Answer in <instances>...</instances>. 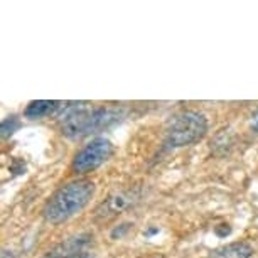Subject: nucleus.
Listing matches in <instances>:
<instances>
[{
    "label": "nucleus",
    "instance_id": "1",
    "mask_svg": "<svg viewBox=\"0 0 258 258\" xmlns=\"http://www.w3.org/2000/svg\"><path fill=\"white\" fill-rule=\"evenodd\" d=\"M121 116V110L108 106H91L90 103H68L59 115V130L71 140L83 139L90 134L103 130L116 123Z\"/></svg>",
    "mask_w": 258,
    "mask_h": 258
},
{
    "label": "nucleus",
    "instance_id": "2",
    "mask_svg": "<svg viewBox=\"0 0 258 258\" xmlns=\"http://www.w3.org/2000/svg\"><path fill=\"white\" fill-rule=\"evenodd\" d=\"M95 194V184L91 181H73L52 194L42 209V216L51 225H59L80 213Z\"/></svg>",
    "mask_w": 258,
    "mask_h": 258
},
{
    "label": "nucleus",
    "instance_id": "3",
    "mask_svg": "<svg viewBox=\"0 0 258 258\" xmlns=\"http://www.w3.org/2000/svg\"><path fill=\"white\" fill-rule=\"evenodd\" d=\"M208 132V120L199 111H182L169 121L165 142L170 147H186L199 142Z\"/></svg>",
    "mask_w": 258,
    "mask_h": 258
},
{
    "label": "nucleus",
    "instance_id": "4",
    "mask_svg": "<svg viewBox=\"0 0 258 258\" xmlns=\"http://www.w3.org/2000/svg\"><path fill=\"white\" fill-rule=\"evenodd\" d=\"M111 154H113V145L108 139H95L75 155L73 170L76 174H88L98 169L101 164H105L111 157Z\"/></svg>",
    "mask_w": 258,
    "mask_h": 258
},
{
    "label": "nucleus",
    "instance_id": "5",
    "mask_svg": "<svg viewBox=\"0 0 258 258\" xmlns=\"http://www.w3.org/2000/svg\"><path fill=\"white\" fill-rule=\"evenodd\" d=\"M139 194L135 191H118L113 192L111 196L106 199L105 203H101L96 208V218L100 220H108V218L115 216L121 211H125L126 208H130L134 203H137Z\"/></svg>",
    "mask_w": 258,
    "mask_h": 258
},
{
    "label": "nucleus",
    "instance_id": "6",
    "mask_svg": "<svg viewBox=\"0 0 258 258\" xmlns=\"http://www.w3.org/2000/svg\"><path fill=\"white\" fill-rule=\"evenodd\" d=\"M68 103H62V101H54V100H37V101H31L27 105L24 115L31 120H37V118H46V116L51 115H57L62 113V110L66 108Z\"/></svg>",
    "mask_w": 258,
    "mask_h": 258
},
{
    "label": "nucleus",
    "instance_id": "7",
    "mask_svg": "<svg viewBox=\"0 0 258 258\" xmlns=\"http://www.w3.org/2000/svg\"><path fill=\"white\" fill-rule=\"evenodd\" d=\"M253 253V248L246 241H235L228 243L220 248H214L209 251L208 258H250Z\"/></svg>",
    "mask_w": 258,
    "mask_h": 258
},
{
    "label": "nucleus",
    "instance_id": "8",
    "mask_svg": "<svg viewBox=\"0 0 258 258\" xmlns=\"http://www.w3.org/2000/svg\"><path fill=\"white\" fill-rule=\"evenodd\" d=\"M19 126H21V121H19V118H16V116H9V118H6V120L2 121V126H0L2 137L4 139L11 137V135L16 132Z\"/></svg>",
    "mask_w": 258,
    "mask_h": 258
},
{
    "label": "nucleus",
    "instance_id": "9",
    "mask_svg": "<svg viewBox=\"0 0 258 258\" xmlns=\"http://www.w3.org/2000/svg\"><path fill=\"white\" fill-rule=\"evenodd\" d=\"M251 128L258 134V111L253 115V118H251Z\"/></svg>",
    "mask_w": 258,
    "mask_h": 258
},
{
    "label": "nucleus",
    "instance_id": "10",
    "mask_svg": "<svg viewBox=\"0 0 258 258\" xmlns=\"http://www.w3.org/2000/svg\"><path fill=\"white\" fill-rule=\"evenodd\" d=\"M46 258H61V256L57 255V253H52V255H47Z\"/></svg>",
    "mask_w": 258,
    "mask_h": 258
}]
</instances>
